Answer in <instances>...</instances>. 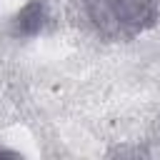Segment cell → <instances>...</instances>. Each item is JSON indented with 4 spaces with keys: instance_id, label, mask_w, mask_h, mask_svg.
<instances>
[{
    "instance_id": "1",
    "label": "cell",
    "mask_w": 160,
    "mask_h": 160,
    "mask_svg": "<svg viewBox=\"0 0 160 160\" xmlns=\"http://www.w3.org/2000/svg\"><path fill=\"white\" fill-rule=\"evenodd\" d=\"M90 25L110 40H130L150 30L160 15V0H82Z\"/></svg>"
},
{
    "instance_id": "2",
    "label": "cell",
    "mask_w": 160,
    "mask_h": 160,
    "mask_svg": "<svg viewBox=\"0 0 160 160\" xmlns=\"http://www.w3.org/2000/svg\"><path fill=\"white\" fill-rule=\"evenodd\" d=\"M52 20L50 15V2L48 0H30L15 18H12V25H10V32L15 38H35L40 35L48 22Z\"/></svg>"
},
{
    "instance_id": "3",
    "label": "cell",
    "mask_w": 160,
    "mask_h": 160,
    "mask_svg": "<svg viewBox=\"0 0 160 160\" xmlns=\"http://www.w3.org/2000/svg\"><path fill=\"white\" fill-rule=\"evenodd\" d=\"M0 155H10V158H18V152H12V150H5V148H0Z\"/></svg>"
}]
</instances>
